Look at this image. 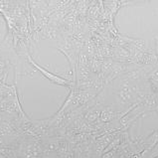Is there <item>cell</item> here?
<instances>
[{"label":"cell","mask_w":158,"mask_h":158,"mask_svg":"<svg viewBox=\"0 0 158 158\" xmlns=\"http://www.w3.org/2000/svg\"><path fill=\"white\" fill-rule=\"evenodd\" d=\"M27 60H28L29 64L32 66L34 69L39 71L40 73H41L45 77V78L50 81L51 83L59 85H65V87H69V85H71V82H70V81H68L65 78H62V77H60V76H58L56 74L49 72L47 69H45V68H43L42 66H40L38 63H36L33 60V58L31 57L30 55H27Z\"/></svg>","instance_id":"1"}]
</instances>
